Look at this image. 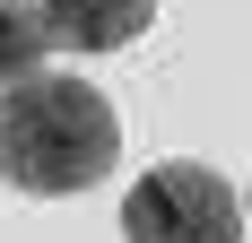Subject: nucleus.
<instances>
[{
  "label": "nucleus",
  "mask_w": 252,
  "mask_h": 243,
  "mask_svg": "<svg viewBox=\"0 0 252 243\" xmlns=\"http://www.w3.org/2000/svg\"><path fill=\"white\" fill-rule=\"evenodd\" d=\"M122 243H244V200L226 174L191 165H148L122 200Z\"/></svg>",
  "instance_id": "f03ea898"
},
{
  "label": "nucleus",
  "mask_w": 252,
  "mask_h": 243,
  "mask_svg": "<svg viewBox=\"0 0 252 243\" xmlns=\"http://www.w3.org/2000/svg\"><path fill=\"white\" fill-rule=\"evenodd\" d=\"M122 156V122L113 104L70 70H35L18 87H0V182L35 200L96 191Z\"/></svg>",
  "instance_id": "f257e3e1"
},
{
  "label": "nucleus",
  "mask_w": 252,
  "mask_h": 243,
  "mask_svg": "<svg viewBox=\"0 0 252 243\" xmlns=\"http://www.w3.org/2000/svg\"><path fill=\"white\" fill-rule=\"evenodd\" d=\"M35 18L61 52H113L157 18V0H35Z\"/></svg>",
  "instance_id": "7ed1b4c3"
},
{
  "label": "nucleus",
  "mask_w": 252,
  "mask_h": 243,
  "mask_svg": "<svg viewBox=\"0 0 252 243\" xmlns=\"http://www.w3.org/2000/svg\"><path fill=\"white\" fill-rule=\"evenodd\" d=\"M44 18H35V0H0V87H18V78L44 70Z\"/></svg>",
  "instance_id": "20e7f679"
}]
</instances>
